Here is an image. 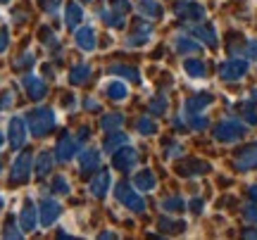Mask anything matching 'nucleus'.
Here are the masks:
<instances>
[{
	"label": "nucleus",
	"mask_w": 257,
	"mask_h": 240,
	"mask_svg": "<svg viewBox=\"0 0 257 240\" xmlns=\"http://www.w3.org/2000/svg\"><path fill=\"white\" fill-rule=\"evenodd\" d=\"M27 124L34 136H46L55 126V112L53 110H34L27 114Z\"/></svg>",
	"instance_id": "nucleus-1"
},
{
	"label": "nucleus",
	"mask_w": 257,
	"mask_h": 240,
	"mask_svg": "<svg viewBox=\"0 0 257 240\" xmlns=\"http://www.w3.org/2000/svg\"><path fill=\"white\" fill-rule=\"evenodd\" d=\"M245 136V126L236 119H224L214 126V138L219 143H236Z\"/></svg>",
	"instance_id": "nucleus-2"
},
{
	"label": "nucleus",
	"mask_w": 257,
	"mask_h": 240,
	"mask_svg": "<svg viewBox=\"0 0 257 240\" xmlns=\"http://www.w3.org/2000/svg\"><path fill=\"white\" fill-rule=\"evenodd\" d=\"M245 72H248V62L238 60V57H231L226 62H221L219 67V76L224 81H238V79L245 76Z\"/></svg>",
	"instance_id": "nucleus-3"
},
{
	"label": "nucleus",
	"mask_w": 257,
	"mask_h": 240,
	"mask_svg": "<svg viewBox=\"0 0 257 240\" xmlns=\"http://www.w3.org/2000/svg\"><path fill=\"white\" fill-rule=\"evenodd\" d=\"M29 171H31V155L29 152H22L17 159H15V164H12V183H22V181H27L29 178Z\"/></svg>",
	"instance_id": "nucleus-4"
},
{
	"label": "nucleus",
	"mask_w": 257,
	"mask_h": 240,
	"mask_svg": "<svg viewBox=\"0 0 257 240\" xmlns=\"http://www.w3.org/2000/svg\"><path fill=\"white\" fill-rule=\"evenodd\" d=\"M117 197L121 200V204H126L128 209L143 212V200H141V195H138L134 188H128L126 183H121L119 188H117Z\"/></svg>",
	"instance_id": "nucleus-5"
},
{
	"label": "nucleus",
	"mask_w": 257,
	"mask_h": 240,
	"mask_svg": "<svg viewBox=\"0 0 257 240\" xmlns=\"http://www.w3.org/2000/svg\"><path fill=\"white\" fill-rule=\"evenodd\" d=\"M233 166L238 171H248V169H255L257 166V143L248 145L245 150H240V155L233 159Z\"/></svg>",
	"instance_id": "nucleus-6"
},
{
	"label": "nucleus",
	"mask_w": 257,
	"mask_h": 240,
	"mask_svg": "<svg viewBox=\"0 0 257 240\" xmlns=\"http://www.w3.org/2000/svg\"><path fill=\"white\" fill-rule=\"evenodd\" d=\"M176 15L181 19H193V22H198V19H205V8L198 5V3H193V0H184V3L176 5Z\"/></svg>",
	"instance_id": "nucleus-7"
},
{
	"label": "nucleus",
	"mask_w": 257,
	"mask_h": 240,
	"mask_svg": "<svg viewBox=\"0 0 257 240\" xmlns=\"http://www.w3.org/2000/svg\"><path fill=\"white\" fill-rule=\"evenodd\" d=\"M191 34L207 48H217V31L212 24H195V27H191Z\"/></svg>",
	"instance_id": "nucleus-8"
},
{
	"label": "nucleus",
	"mask_w": 257,
	"mask_h": 240,
	"mask_svg": "<svg viewBox=\"0 0 257 240\" xmlns=\"http://www.w3.org/2000/svg\"><path fill=\"white\" fill-rule=\"evenodd\" d=\"M24 140H27V129H24V119H10V145L15 150H19L24 145Z\"/></svg>",
	"instance_id": "nucleus-9"
},
{
	"label": "nucleus",
	"mask_w": 257,
	"mask_h": 240,
	"mask_svg": "<svg viewBox=\"0 0 257 240\" xmlns=\"http://www.w3.org/2000/svg\"><path fill=\"white\" fill-rule=\"evenodd\" d=\"M76 148H79V140L74 138V136H64L60 143H57V157L60 159H72L76 155Z\"/></svg>",
	"instance_id": "nucleus-10"
},
{
	"label": "nucleus",
	"mask_w": 257,
	"mask_h": 240,
	"mask_svg": "<svg viewBox=\"0 0 257 240\" xmlns=\"http://www.w3.org/2000/svg\"><path fill=\"white\" fill-rule=\"evenodd\" d=\"M57 216H60V204L55 200H43V204H41V221H43V226H50Z\"/></svg>",
	"instance_id": "nucleus-11"
},
{
	"label": "nucleus",
	"mask_w": 257,
	"mask_h": 240,
	"mask_svg": "<svg viewBox=\"0 0 257 240\" xmlns=\"http://www.w3.org/2000/svg\"><path fill=\"white\" fill-rule=\"evenodd\" d=\"M24 88L29 91V95H31L34 100H41V98L46 95V83L41 81L38 76H24Z\"/></svg>",
	"instance_id": "nucleus-12"
},
{
	"label": "nucleus",
	"mask_w": 257,
	"mask_h": 240,
	"mask_svg": "<svg viewBox=\"0 0 257 240\" xmlns=\"http://www.w3.org/2000/svg\"><path fill=\"white\" fill-rule=\"evenodd\" d=\"M157 185V178L153 171H138L136 178H134V188H138V190H143V193H148V190H153Z\"/></svg>",
	"instance_id": "nucleus-13"
},
{
	"label": "nucleus",
	"mask_w": 257,
	"mask_h": 240,
	"mask_svg": "<svg viewBox=\"0 0 257 240\" xmlns=\"http://www.w3.org/2000/svg\"><path fill=\"white\" fill-rule=\"evenodd\" d=\"M138 162V155L134 150H119L114 152V166L117 169H134Z\"/></svg>",
	"instance_id": "nucleus-14"
},
{
	"label": "nucleus",
	"mask_w": 257,
	"mask_h": 240,
	"mask_svg": "<svg viewBox=\"0 0 257 240\" xmlns=\"http://www.w3.org/2000/svg\"><path fill=\"white\" fill-rule=\"evenodd\" d=\"M36 221H38V212L34 204H27L24 209H22V214H19V223H22V228L24 231H34L36 228Z\"/></svg>",
	"instance_id": "nucleus-15"
},
{
	"label": "nucleus",
	"mask_w": 257,
	"mask_h": 240,
	"mask_svg": "<svg viewBox=\"0 0 257 240\" xmlns=\"http://www.w3.org/2000/svg\"><path fill=\"white\" fill-rule=\"evenodd\" d=\"M184 69H186V74L191 76V79H205V74H207V67H205V62H202V60H198V57L186 60Z\"/></svg>",
	"instance_id": "nucleus-16"
},
{
	"label": "nucleus",
	"mask_w": 257,
	"mask_h": 240,
	"mask_svg": "<svg viewBox=\"0 0 257 240\" xmlns=\"http://www.w3.org/2000/svg\"><path fill=\"white\" fill-rule=\"evenodd\" d=\"M174 48H176V53H181V55H193V53H200V46H198V41H193V38H186V36H176Z\"/></svg>",
	"instance_id": "nucleus-17"
},
{
	"label": "nucleus",
	"mask_w": 257,
	"mask_h": 240,
	"mask_svg": "<svg viewBox=\"0 0 257 240\" xmlns=\"http://www.w3.org/2000/svg\"><path fill=\"white\" fill-rule=\"evenodd\" d=\"M212 102V95L202 93V95H195L191 100H186V114H195V112H202L207 105Z\"/></svg>",
	"instance_id": "nucleus-18"
},
{
	"label": "nucleus",
	"mask_w": 257,
	"mask_h": 240,
	"mask_svg": "<svg viewBox=\"0 0 257 240\" xmlns=\"http://www.w3.org/2000/svg\"><path fill=\"white\" fill-rule=\"evenodd\" d=\"M91 190H93V195L102 197L105 190H110V174H107V171H100V174L91 181Z\"/></svg>",
	"instance_id": "nucleus-19"
},
{
	"label": "nucleus",
	"mask_w": 257,
	"mask_h": 240,
	"mask_svg": "<svg viewBox=\"0 0 257 240\" xmlns=\"http://www.w3.org/2000/svg\"><path fill=\"white\" fill-rule=\"evenodd\" d=\"M76 43H79L83 50H93V48H95V34H93V29L76 31Z\"/></svg>",
	"instance_id": "nucleus-20"
},
{
	"label": "nucleus",
	"mask_w": 257,
	"mask_h": 240,
	"mask_svg": "<svg viewBox=\"0 0 257 240\" xmlns=\"http://www.w3.org/2000/svg\"><path fill=\"white\" fill-rule=\"evenodd\" d=\"M141 12L148 15V19H155L162 15V8L157 5L155 0H141Z\"/></svg>",
	"instance_id": "nucleus-21"
},
{
	"label": "nucleus",
	"mask_w": 257,
	"mask_h": 240,
	"mask_svg": "<svg viewBox=\"0 0 257 240\" xmlns=\"http://www.w3.org/2000/svg\"><path fill=\"white\" fill-rule=\"evenodd\" d=\"M81 22V8L72 3V5H67V27L69 29H76V24Z\"/></svg>",
	"instance_id": "nucleus-22"
},
{
	"label": "nucleus",
	"mask_w": 257,
	"mask_h": 240,
	"mask_svg": "<svg viewBox=\"0 0 257 240\" xmlns=\"http://www.w3.org/2000/svg\"><path fill=\"white\" fill-rule=\"evenodd\" d=\"M50 164H53V155L50 152H41L36 159V174L38 176H46L48 169H50Z\"/></svg>",
	"instance_id": "nucleus-23"
},
{
	"label": "nucleus",
	"mask_w": 257,
	"mask_h": 240,
	"mask_svg": "<svg viewBox=\"0 0 257 240\" xmlns=\"http://www.w3.org/2000/svg\"><path fill=\"white\" fill-rule=\"evenodd\" d=\"M98 162H100V157L95 155V150H86V152L81 155V169H83V171H86L88 166H91V169H95V166H98Z\"/></svg>",
	"instance_id": "nucleus-24"
},
{
	"label": "nucleus",
	"mask_w": 257,
	"mask_h": 240,
	"mask_svg": "<svg viewBox=\"0 0 257 240\" xmlns=\"http://www.w3.org/2000/svg\"><path fill=\"white\" fill-rule=\"evenodd\" d=\"M162 207H165V212H181L184 209V200L181 197H167Z\"/></svg>",
	"instance_id": "nucleus-25"
},
{
	"label": "nucleus",
	"mask_w": 257,
	"mask_h": 240,
	"mask_svg": "<svg viewBox=\"0 0 257 240\" xmlns=\"http://www.w3.org/2000/svg\"><path fill=\"white\" fill-rule=\"evenodd\" d=\"M138 131H141L143 136H153L157 131V126H155V121H150L148 117H143V119H138Z\"/></svg>",
	"instance_id": "nucleus-26"
},
{
	"label": "nucleus",
	"mask_w": 257,
	"mask_h": 240,
	"mask_svg": "<svg viewBox=\"0 0 257 240\" xmlns=\"http://www.w3.org/2000/svg\"><path fill=\"white\" fill-rule=\"evenodd\" d=\"M107 93H110L114 100H121L124 95H126V88H124V83H107Z\"/></svg>",
	"instance_id": "nucleus-27"
},
{
	"label": "nucleus",
	"mask_w": 257,
	"mask_h": 240,
	"mask_svg": "<svg viewBox=\"0 0 257 240\" xmlns=\"http://www.w3.org/2000/svg\"><path fill=\"white\" fill-rule=\"evenodd\" d=\"M126 136H121V133H117V136H112V138H107V143H105V148L110 150V152H114V150L119 148V145H124L126 143Z\"/></svg>",
	"instance_id": "nucleus-28"
},
{
	"label": "nucleus",
	"mask_w": 257,
	"mask_h": 240,
	"mask_svg": "<svg viewBox=\"0 0 257 240\" xmlns=\"http://www.w3.org/2000/svg\"><path fill=\"white\" fill-rule=\"evenodd\" d=\"M240 112H243V119L248 121L250 126H255V124H257V112H255V107H250V105H243V107H240Z\"/></svg>",
	"instance_id": "nucleus-29"
},
{
	"label": "nucleus",
	"mask_w": 257,
	"mask_h": 240,
	"mask_svg": "<svg viewBox=\"0 0 257 240\" xmlns=\"http://www.w3.org/2000/svg\"><path fill=\"white\" fill-rule=\"evenodd\" d=\"M195 169H202V171H207L210 166L202 164V162H188V166H184V169H181V174H198Z\"/></svg>",
	"instance_id": "nucleus-30"
},
{
	"label": "nucleus",
	"mask_w": 257,
	"mask_h": 240,
	"mask_svg": "<svg viewBox=\"0 0 257 240\" xmlns=\"http://www.w3.org/2000/svg\"><path fill=\"white\" fill-rule=\"evenodd\" d=\"M148 36H150V29L146 27L143 31H141V34H136V36L128 41V46H141V43H146V41H148Z\"/></svg>",
	"instance_id": "nucleus-31"
},
{
	"label": "nucleus",
	"mask_w": 257,
	"mask_h": 240,
	"mask_svg": "<svg viewBox=\"0 0 257 240\" xmlns=\"http://www.w3.org/2000/svg\"><path fill=\"white\" fill-rule=\"evenodd\" d=\"M112 74H124L126 79H138L136 69H126V67H112Z\"/></svg>",
	"instance_id": "nucleus-32"
},
{
	"label": "nucleus",
	"mask_w": 257,
	"mask_h": 240,
	"mask_svg": "<svg viewBox=\"0 0 257 240\" xmlns=\"http://www.w3.org/2000/svg\"><path fill=\"white\" fill-rule=\"evenodd\" d=\"M86 74H88V67H79V69H74L72 72V81L74 83H83Z\"/></svg>",
	"instance_id": "nucleus-33"
},
{
	"label": "nucleus",
	"mask_w": 257,
	"mask_h": 240,
	"mask_svg": "<svg viewBox=\"0 0 257 240\" xmlns=\"http://www.w3.org/2000/svg\"><path fill=\"white\" fill-rule=\"evenodd\" d=\"M121 124V117H105L102 119V129H117Z\"/></svg>",
	"instance_id": "nucleus-34"
},
{
	"label": "nucleus",
	"mask_w": 257,
	"mask_h": 240,
	"mask_svg": "<svg viewBox=\"0 0 257 240\" xmlns=\"http://www.w3.org/2000/svg\"><path fill=\"white\" fill-rule=\"evenodd\" d=\"M243 216H245L248 221H257V204H248L245 212H243Z\"/></svg>",
	"instance_id": "nucleus-35"
},
{
	"label": "nucleus",
	"mask_w": 257,
	"mask_h": 240,
	"mask_svg": "<svg viewBox=\"0 0 257 240\" xmlns=\"http://www.w3.org/2000/svg\"><path fill=\"white\" fill-rule=\"evenodd\" d=\"M165 107H167V100H165V98H160L157 102H153V112H155V114L165 112Z\"/></svg>",
	"instance_id": "nucleus-36"
},
{
	"label": "nucleus",
	"mask_w": 257,
	"mask_h": 240,
	"mask_svg": "<svg viewBox=\"0 0 257 240\" xmlns=\"http://www.w3.org/2000/svg\"><path fill=\"white\" fill-rule=\"evenodd\" d=\"M248 57L250 60H257V41H250L248 43Z\"/></svg>",
	"instance_id": "nucleus-37"
},
{
	"label": "nucleus",
	"mask_w": 257,
	"mask_h": 240,
	"mask_svg": "<svg viewBox=\"0 0 257 240\" xmlns=\"http://www.w3.org/2000/svg\"><path fill=\"white\" fill-rule=\"evenodd\" d=\"M55 188L57 193H67V181L64 178H55Z\"/></svg>",
	"instance_id": "nucleus-38"
},
{
	"label": "nucleus",
	"mask_w": 257,
	"mask_h": 240,
	"mask_svg": "<svg viewBox=\"0 0 257 240\" xmlns=\"http://www.w3.org/2000/svg\"><path fill=\"white\" fill-rule=\"evenodd\" d=\"M5 48H8V34H5V31H0V53H3Z\"/></svg>",
	"instance_id": "nucleus-39"
},
{
	"label": "nucleus",
	"mask_w": 257,
	"mask_h": 240,
	"mask_svg": "<svg viewBox=\"0 0 257 240\" xmlns=\"http://www.w3.org/2000/svg\"><path fill=\"white\" fill-rule=\"evenodd\" d=\"M250 197H252V200H257V183L250 188Z\"/></svg>",
	"instance_id": "nucleus-40"
},
{
	"label": "nucleus",
	"mask_w": 257,
	"mask_h": 240,
	"mask_svg": "<svg viewBox=\"0 0 257 240\" xmlns=\"http://www.w3.org/2000/svg\"><path fill=\"white\" fill-rule=\"evenodd\" d=\"M243 235H245V238H257V231H245Z\"/></svg>",
	"instance_id": "nucleus-41"
},
{
	"label": "nucleus",
	"mask_w": 257,
	"mask_h": 240,
	"mask_svg": "<svg viewBox=\"0 0 257 240\" xmlns=\"http://www.w3.org/2000/svg\"><path fill=\"white\" fill-rule=\"evenodd\" d=\"M250 98H252V100L257 102V88H255V91H252V93H250Z\"/></svg>",
	"instance_id": "nucleus-42"
},
{
	"label": "nucleus",
	"mask_w": 257,
	"mask_h": 240,
	"mask_svg": "<svg viewBox=\"0 0 257 240\" xmlns=\"http://www.w3.org/2000/svg\"><path fill=\"white\" fill-rule=\"evenodd\" d=\"M0 145H3V136H0Z\"/></svg>",
	"instance_id": "nucleus-43"
},
{
	"label": "nucleus",
	"mask_w": 257,
	"mask_h": 240,
	"mask_svg": "<svg viewBox=\"0 0 257 240\" xmlns=\"http://www.w3.org/2000/svg\"><path fill=\"white\" fill-rule=\"evenodd\" d=\"M0 3H8V0H0Z\"/></svg>",
	"instance_id": "nucleus-44"
}]
</instances>
